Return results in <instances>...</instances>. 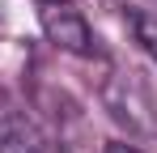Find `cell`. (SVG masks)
Returning a JSON list of instances; mask_svg holds the SVG:
<instances>
[{
  "instance_id": "cell-3",
  "label": "cell",
  "mask_w": 157,
  "mask_h": 153,
  "mask_svg": "<svg viewBox=\"0 0 157 153\" xmlns=\"http://www.w3.org/2000/svg\"><path fill=\"white\" fill-rule=\"evenodd\" d=\"M132 34H136V43H140V51L149 55V60H157V17L153 13H132Z\"/></svg>"
},
{
  "instance_id": "cell-4",
  "label": "cell",
  "mask_w": 157,
  "mask_h": 153,
  "mask_svg": "<svg viewBox=\"0 0 157 153\" xmlns=\"http://www.w3.org/2000/svg\"><path fill=\"white\" fill-rule=\"evenodd\" d=\"M102 153H140V149H132V145H123V140H110V145H102Z\"/></svg>"
},
{
  "instance_id": "cell-2",
  "label": "cell",
  "mask_w": 157,
  "mask_h": 153,
  "mask_svg": "<svg viewBox=\"0 0 157 153\" xmlns=\"http://www.w3.org/2000/svg\"><path fill=\"white\" fill-rule=\"evenodd\" d=\"M0 153H55L26 111L0 102Z\"/></svg>"
},
{
  "instance_id": "cell-1",
  "label": "cell",
  "mask_w": 157,
  "mask_h": 153,
  "mask_svg": "<svg viewBox=\"0 0 157 153\" xmlns=\"http://www.w3.org/2000/svg\"><path fill=\"white\" fill-rule=\"evenodd\" d=\"M38 22H43V34H47L59 51H68V55H94L89 22L72 9V0H43Z\"/></svg>"
}]
</instances>
